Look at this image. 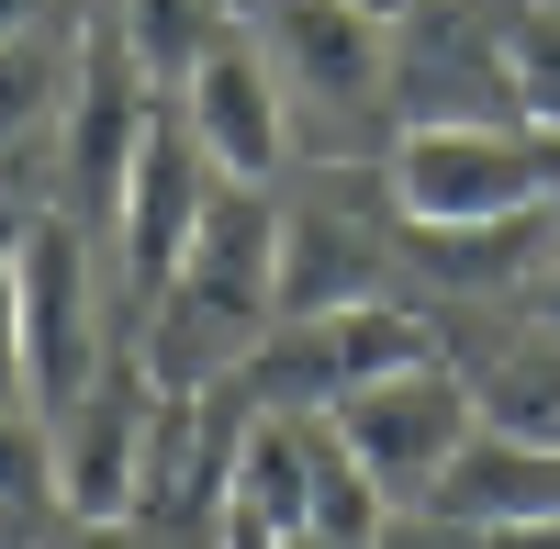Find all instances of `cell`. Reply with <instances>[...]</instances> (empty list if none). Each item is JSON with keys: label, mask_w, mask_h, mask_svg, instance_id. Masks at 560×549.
<instances>
[{"label": "cell", "mask_w": 560, "mask_h": 549, "mask_svg": "<svg viewBox=\"0 0 560 549\" xmlns=\"http://www.w3.org/2000/svg\"><path fill=\"white\" fill-rule=\"evenodd\" d=\"M269 326H280V202L224 179L202 236L179 247L158 303L135 314V359L158 371V393H224Z\"/></svg>", "instance_id": "1"}, {"label": "cell", "mask_w": 560, "mask_h": 549, "mask_svg": "<svg viewBox=\"0 0 560 549\" xmlns=\"http://www.w3.org/2000/svg\"><path fill=\"white\" fill-rule=\"evenodd\" d=\"M168 448V393L135 348H113L68 404H45V471H57V516L68 527H135Z\"/></svg>", "instance_id": "2"}, {"label": "cell", "mask_w": 560, "mask_h": 549, "mask_svg": "<svg viewBox=\"0 0 560 549\" xmlns=\"http://www.w3.org/2000/svg\"><path fill=\"white\" fill-rule=\"evenodd\" d=\"M549 168L560 147L538 124H393L382 179L404 224H504V213H549Z\"/></svg>", "instance_id": "3"}, {"label": "cell", "mask_w": 560, "mask_h": 549, "mask_svg": "<svg viewBox=\"0 0 560 549\" xmlns=\"http://www.w3.org/2000/svg\"><path fill=\"white\" fill-rule=\"evenodd\" d=\"M427 348H448L438 314H415V303H393V292H382V303H337V314H280L224 393H236V404H269V416H325L337 393L382 382V371H404V359H427Z\"/></svg>", "instance_id": "4"}, {"label": "cell", "mask_w": 560, "mask_h": 549, "mask_svg": "<svg viewBox=\"0 0 560 549\" xmlns=\"http://www.w3.org/2000/svg\"><path fill=\"white\" fill-rule=\"evenodd\" d=\"M325 427H337V437H348V460L382 482V505H393V516H415V505L438 493V471L471 448L482 404H471V382H459V359H448V348H427V359H404V371L337 393V404H325Z\"/></svg>", "instance_id": "5"}, {"label": "cell", "mask_w": 560, "mask_h": 549, "mask_svg": "<svg viewBox=\"0 0 560 549\" xmlns=\"http://www.w3.org/2000/svg\"><path fill=\"white\" fill-rule=\"evenodd\" d=\"M516 12L527 0H415L393 23V124H504L516 113Z\"/></svg>", "instance_id": "6"}, {"label": "cell", "mask_w": 560, "mask_h": 549, "mask_svg": "<svg viewBox=\"0 0 560 549\" xmlns=\"http://www.w3.org/2000/svg\"><path fill=\"white\" fill-rule=\"evenodd\" d=\"M12 269H23V359H34V416H45V404H68L113 359V337H102V236L68 202H34L12 224Z\"/></svg>", "instance_id": "7"}, {"label": "cell", "mask_w": 560, "mask_h": 549, "mask_svg": "<svg viewBox=\"0 0 560 549\" xmlns=\"http://www.w3.org/2000/svg\"><path fill=\"white\" fill-rule=\"evenodd\" d=\"M168 90L135 68V45L113 12H90L79 23V79H68V124H57V157H68V213L90 224V236H113V202H124V168L135 147H147V124H158Z\"/></svg>", "instance_id": "8"}, {"label": "cell", "mask_w": 560, "mask_h": 549, "mask_svg": "<svg viewBox=\"0 0 560 549\" xmlns=\"http://www.w3.org/2000/svg\"><path fill=\"white\" fill-rule=\"evenodd\" d=\"M393 179H314L303 202H280V314H337L393 292Z\"/></svg>", "instance_id": "9"}, {"label": "cell", "mask_w": 560, "mask_h": 549, "mask_svg": "<svg viewBox=\"0 0 560 549\" xmlns=\"http://www.w3.org/2000/svg\"><path fill=\"white\" fill-rule=\"evenodd\" d=\"M236 23L258 34L280 90H303V102H325V113L393 102V23L370 0H236Z\"/></svg>", "instance_id": "10"}, {"label": "cell", "mask_w": 560, "mask_h": 549, "mask_svg": "<svg viewBox=\"0 0 560 549\" xmlns=\"http://www.w3.org/2000/svg\"><path fill=\"white\" fill-rule=\"evenodd\" d=\"M213 191H224V179H213V157H202L191 113H179V102H158L147 147H135V168H124V202H113V247H124V303H135V314L158 303V281L179 269V247L202 236Z\"/></svg>", "instance_id": "11"}, {"label": "cell", "mask_w": 560, "mask_h": 549, "mask_svg": "<svg viewBox=\"0 0 560 549\" xmlns=\"http://www.w3.org/2000/svg\"><path fill=\"white\" fill-rule=\"evenodd\" d=\"M168 102L191 113L213 179H247V191H269V179H280V157H292V90H280V68L258 57V34H247V23L224 34L213 57L168 90Z\"/></svg>", "instance_id": "12"}, {"label": "cell", "mask_w": 560, "mask_h": 549, "mask_svg": "<svg viewBox=\"0 0 560 549\" xmlns=\"http://www.w3.org/2000/svg\"><path fill=\"white\" fill-rule=\"evenodd\" d=\"M303 527H314V416L247 404L236 460H224V493H213V549H280Z\"/></svg>", "instance_id": "13"}, {"label": "cell", "mask_w": 560, "mask_h": 549, "mask_svg": "<svg viewBox=\"0 0 560 549\" xmlns=\"http://www.w3.org/2000/svg\"><path fill=\"white\" fill-rule=\"evenodd\" d=\"M448 538H493V527H538L560 516V448L549 437H504V427H471V448L438 471V493L415 505Z\"/></svg>", "instance_id": "14"}, {"label": "cell", "mask_w": 560, "mask_h": 549, "mask_svg": "<svg viewBox=\"0 0 560 549\" xmlns=\"http://www.w3.org/2000/svg\"><path fill=\"white\" fill-rule=\"evenodd\" d=\"M549 236H560V213H504V224H404L393 258H404L427 292L504 314V303H516V281L538 269V247H549Z\"/></svg>", "instance_id": "15"}, {"label": "cell", "mask_w": 560, "mask_h": 549, "mask_svg": "<svg viewBox=\"0 0 560 549\" xmlns=\"http://www.w3.org/2000/svg\"><path fill=\"white\" fill-rule=\"evenodd\" d=\"M459 359V382H471V404H482V427H504V437H549L560 448V337L549 326H504L493 348H448Z\"/></svg>", "instance_id": "16"}, {"label": "cell", "mask_w": 560, "mask_h": 549, "mask_svg": "<svg viewBox=\"0 0 560 549\" xmlns=\"http://www.w3.org/2000/svg\"><path fill=\"white\" fill-rule=\"evenodd\" d=\"M79 23H90V12H79ZM79 23H57V34H0V147H34V135L68 124Z\"/></svg>", "instance_id": "17"}, {"label": "cell", "mask_w": 560, "mask_h": 549, "mask_svg": "<svg viewBox=\"0 0 560 549\" xmlns=\"http://www.w3.org/2000/svg\"><path fill=\"white\" fill-rule=\"evenodd\" d=\"M90 12H113V23H124L135 68H147L158 90H179L224 34H236V0H90Z\"/></svg>", "instance_id": "18"}, {"label": "cell", "mask_w": 560, "mask_h": 549, "mask_svg": "<svg viewBox=\"0 0 560 549\" xmlns=\"http://www.w3.org/2000/svg\"><path fill=\"white\" fill-rule=\"evenodd\" d=\"M516 113L560 147V0H527L516 12Z\"/></svg>", "instance_id": "19"}, {"label": "cell", "mask_w": 560, "mask_h": 549, "mask_svg": "<svg viewBox=\"0 0 560 549\" xmlns=\"http://www.w3.org/2000/svg\"><path fill=\"white\" fill-rule=\"evenodd\" d=\"M0 404H34V359H23V269H12V224H0Z\"/></svg>", "instance_id": "20"}, {"label": "cell", "mask_w": 560, "mask_h": 549, "mask_svg": "<svg viewBox=\"0 0 560 549\" xmlns=\"http://www.w3.org/2000/svg\"><path fill=\"white\" fill-rule=\"evenodd\" d=\"M504 314H527V326H549V337H560V236L538 247V269L516 281V303H504Z\"/></svg>", "instance_id": "21"}, {"label": "cell", "mask_w": 560, "mask_h": 549, "mask_svg": "<svg viewBox=\"0 0 560 549\" xmlns=\"http://www.w3.org/2000/svg\"><path fill=\"white\" fill-rule=\"evenodd\" d=\"M79 12H90V0H0V34H57Z\"/></svg>", "instance_id": "22"}, {"label": "cell", "mask_w": 560, "mask_h": 549, "mask_svg": "<svg viewBox=\"0 0 560 549\" xmlns=\"http://www.w3.org/2000/svg\"><path fill=\"white\" fill-rule=\"evenodd\" d=\"M370 549H459V538H448V527H427V516H393Z\"/></svg>", "instance_id": "23"}, {"label": "cell", "mask_w": 560, "mask_h": 549, "mask_svg": "<svg viewBox=\"0 0 560 549\" xmlns=\"http://www.w3.org/2000/svg\"><path fill=\"white\" fill-rule=\"evenodd\" d=\"M459 549H560V516H538V527H493V538H459Z\"/></svg>", "instance_id": "24"}, {"label": "cell", "mask_w": 560, "mask_h": 549, "mask_svg": "<svg viewBox=\"0 0 560 549\" xmlns=\"http://www.w3.org/2000/svg\"><path fill=\"white\" fill-rule=\"evenodd\" d=\"M280 549H337V538H314V527H303V538H280Z\"/></svg>", "instance_id": "25"}, {"label": "cell", "mask_w": 560, "mask_h": 549, "mask_svg": "<svg viewBox=\"0 0 560 549\" xmlns=\"http://www.w3.org/2000/svg\"><path fill=\"white\" fill-rule=\"evenodd\" d=\"M549 213H560V168H549Z\"/></svg>", "instance_id": "26"}]
</instances>
